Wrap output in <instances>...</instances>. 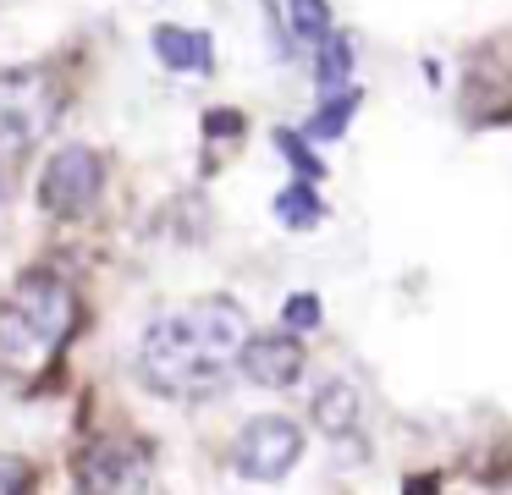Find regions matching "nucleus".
<instances>
[{"instance_id": "1", "label": "nucleus", "mask_w": 512, "mask_h": 495, "mask_svg": "<svg viewBox=\"0 0 512 495\" xmlns=\"http://www.w3.org/2000/svg\"><path fill=\"white\" fill-rule=\"evenodd\" d=\"M248 341V314L232 297H199V303L160 314L138 341V374L160 396H210L226 385Z\"/></svg>"}, {"instance_id": "2", "label": "nucleus", "mask_w": 512, "mask_h": 495, "mask_svg": "<svg viewBox=\"0 0 512 495\" xmlns=\"http://www.w3.org/2000/svg\"><path fill=\"white\" fill-rule=\"evenodd\" d=\"M72 325H78L72 286L50 270H28L0 308V358L12 369H39L45 358H56L67 347Z\"/></svg>"}, {"instance_id": "3", "label": "nucleus", "mask_w": 512, "mask_h": 495, "mask_svg": "<svg viewBox=\"0 0 512 495\" xmlns=\"http://www.w3.org/2000/svg\"><path fill=\"white\" fill-rule=\"evenodd\" d=\"M61 116V88L50 72L23 66V72H0V165L23 160Z\"/></svg>"}, {"instance_id": "4", "label": "nucleus", "mask_w": 512, "mask_h": 495, "mask_svg": "<svg viewBox=\"0 0 512 495\" xmlns=\"http://www.w3.org/2000/svg\"><path fill=\"white\" fill-rule=\"evenodd\" d=\"M100 187H105V160L89 149V143H67V149L50 154L45 176H39V204H45L50 215H61V220H78V215L94 209Z\"/></svg>"}, {"instance_id": "5", "label": "nucleus", "mask_w": 512, "mask_h": 495, "mask_svg": "<svg viewBox=\"0 0 512 495\" xmlns=\"http://www.w3.org/2000/svg\"><path fill=\"white\" fill-rule=\"evenodd\" d=\"M303 457V429L292 418H254V424L237 435V473L259 484H276L281 473H292V462Z\"/></svg>"}, {"instance_id": "6", "label": "nucleus", "mask_w": 512, "mask_h": 495, "mask_svg": "<svg viewBox=\"0 0 512 495\" xmlns=\"http://www.w3.org/2000/svg\"><path fill=\"white\" fill-rule=\"evenodd\" d=\"M83 495H144L149 484V457L133 440H94L78 462Z\"/></svg>"}, {"instance_id": "7", "label": "nucleus", "mask_w": 512, "mask_h": 495, "mask_svg": "<svg viewBox=\"0 0 512 495\" xmlns=\"http://www.w3.org/2000/svg\"><path fill=\"white\" fill-rule=\"evenodd\" d=\"M237 369L254 385H265V391H281V385H292L303 374V347L292 336H248Z\"/></svg>"}, {"instance_id": "8", "label": "nucleus", "mask_w": 512, "mask_h": 495, "mask_svg": "<svg viewBox=\"0 0 512 495\" xmlns=\"http://www.w3.org/2000/svg\"><path fill=\"white\" fill-rule=\"evenodd\" d=\"M149 39H155V55L160 61L171 66V72H210V39H204V33H193V28H155L149 33Z\"/></svg>"}, {"instance_id": "9", "label": "nucleus", "mask_w": 512, "mask_h": 495, "mask_svg": "<svg viewBox=\"0 0 512 495\" xmlns=\"http://www.w3.org/2000/svg\"><path fill=\"white\" fill-rule=\"evenodd\" d=\"M314 424L325 429V435H347V429L358 424V391L347 380H331L320 396H314Z\"/></svg>"}, {"instance_id": "10", "label": "nucleus", "mask_w": 512, "mask_h": 495, "mask_svg": "<svg viewBox=\"0 0 512 495\" xmlns=\"http://www.w3.org/2000/svg\"><path fill=\"white\" fill-rule=\"evenodd\" d=\"M314 50H320V94H342L347 77H353V39L347 33H325Z\"/></svg>"}, {"instance_id": "11", "label": "nucleus", "mask_w": 512, "mask_h": 495, "mask_svg": "<svg viewBox=\"0 0 512 495\" xmlns=\"http://www.w3.org/2000/svg\"><path fill=\"white\" fill-rule=\"evenodd\" d=\"M276 215H281V226L309 231V226H320L325 204L314 198V187H309V182H292V187H281V193H276Z\"/></svg>"}, {"instance_id": "12", "label": "nucleus", "mask_w": 512, "mask_h": 495, "mask_svg": "<svg viewBox=\"0 0 512 495\" xmlns=\"http://www.w3.org/2000/svg\"><path fill=\"white\" fill-rule=\"evenodd\" d=\"M358 110V88H342V94H325V105L309 116V138H342L347 121Z\"/></svg>"}, {"instance_id": "13", "label": "nucleus", "mask_w": 512, "mask_h": 495, "mask_svg": "<svg viewBox=\"0 0 512 495\" xmlns=\"http://www.w3.org/2000/svg\"><path fill=\"white\" fill-rule=\"evenodd\" d=\"M292 11V33L309 44H320L325 33H331V11H325V0H287Z\"/></svg>"}, {"instance_id": "14", "label": "nucleus", "mask_w": 512, "mask_h": 495, "mask_svg": "<svg viewBox=\"0 0 512 495\" xmlns=\"http://www.w3.org/2000/svg\"><path fill=\"white\" fill-rule=\"evenodd\" d=\"M276 149H281V154H287V160H292V171H298L303 182H320V176H325V165L314 160V149H309V143L298 138V132H276Z\"/></svg>"}, {"instance_id": "15", "label": "nucleus", "mask_w": 512, "mask_h": 495, "mask_svg": "<svg viewBox=\"0 0 512 495\" xmlns=\"http://www.w3.org/2000/svg\"><path fill=\"white\" fill-rule=\"evenodd\" d=\"M314 325H320V297L298 292L287 303V330H314Z\"/></svg>"}, {"instance_id": "16", "label": "nucleus", "mask_w": 512, "mask_h": 495, "mask_svg": "<svg viewBox=\"0 0 512 495\" xmlns=\"http://www.w3.org/2000/svg\"><path fill=\"white\" fill-rule=\"evenodd\" d=\"M204 127H210V138H243V116L237 110H210Z\"/></svg>"}, {"instance_id": "17", "label": "nucleus", "mask_w": 512, "mask_h": 495, "mask_svg": "<svg viewBox=\"0 0 512 495\" xmlns=\"http://www.w3.org/2000/svg\"><path fill=\"white\" fill-rule=\"evenodd\" d=\"M23 490H28V473H23V462L0 457V495H23Z\"/></svg>"}, {"instance_id": "18", "label": "nucleus", "mask_w": 512, "mask_h": 495, "mask_svg": "<svg viewBox=\"0 0 512 495\" xmlns=\"http://www.w3.org/2000/svg\"><path fill=\"white\" fill-rule=\"evenodd\" d=\"M0 204H6V187H0Z\"/></svg>"}]
</instances>
